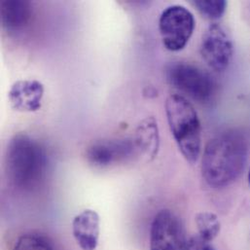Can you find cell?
<instances>
[{
    "label": "cell",
    "instance_id": "obj_3",
    "mask_svg": "<svg viewBox=\"0 0 250 250\" xmlns=\"http://www.w3.org/2000/svg\"><path fill=\"white\" fill-rule=\"evenodd\" d=\"M171 134L185 160L194 165L202 150V126L193 104L181 95H170L165 104Z\"/></svg>",
    "mask_w": 250,
    "mask_h": 250
},
{
    "label": "cell",
    "instance_id": "obj_2",
    "mask_svg": "<svg viewBox=\"0 0 250 250\" xmlns=\"http://www.w3.org/2000/svg\"><path fill=\"white\" fill-rule=\"evenodd\" d=\"M48 166L46 151L25 132L15 134L8 143L5 167L9 182L20 191H31L44 178Z\"/></svg>",
    "mask_w": 250,
    "mask_h": 250
},
{
    "label": "cell",
    "instance_id": "obj_4",
    "mask_svg": "<svg viewBox=\"0 0 250 250\" xmlns=\"http://www.w3.org/2000/svg\"><path fill=\"white\" fill-rule=\"evenodd\" d=\"M166 76L172 87L201 104L210 102L215 95L216 84L211 75L193 63L171 62L167 66Z\"/></svg>",
    "mask_w": 250,
    "mask_h": 250
},
{
    "label": "cell",
    "instance_id": "obj_1",
    "mask_svg": "<svg viewBox=\"0 0 250 250\" xmlns=\"http://www.w3.org/2000/svg\"><path fill=\"white\" fill-rule=\"evenodd\" d=\"M249 158L246 138L235 131L221 133L206 145L202 159V175L206 183L222 189L236 182L244 172Z\"/></svg>",
    "mask_w": 250,
    "mask_h": 250
},
{
    "label": "cell",
    "instance_id": "obj_7",
    "mask_svg": "<svg viewBox=\"0 0 250 250\" xmlns=\"http://www.w3.org/2000/svg\"><path fill=\"white\" fill-rule=\"evenodd\" d=\"M200 53L207 64L217 72L225 71L234 56V45L224 27L211 23L203 35Z\"/></svg>",
    "mask_w": 250,
    "mask_h": 250
},
{
    "label": "cell",
    "instance_id": "obj_9",
    "mask_svg": "<svg viewBox=\"0 0 250 250\" xmlns=\"http://www.w3.org/2000/svg\"><path fill=\"white\" fill-rule=\"evenodd\" d=\"M9 102L17 111L35 112L41 108L44 86L37 80H19L9 91Z\"/></svg>",
    "mask_w": 250,
    "mask_h": 250
},
{
    "label": "cell",
    "instance_id": "obj_13",
    "mask_svg": "<svg viewBox=\"0 0 250 250\" xmlns=\"http://www.w3.org/2000/svg\"><path fill=\"white\" fill-rule=\"evenodd\" d=\"M195 223L198 229V236L208 243H212L221 232V222L213 212H199L195 217Z\"/></svg>",
    "mask_w": 250,
    "mask_h": 250
},
{
    "label": "cell",
    "instance_id": "obj_16",
    "mask_svg": "<svg viewBox=\"0 0 250 250\" xmlns=\"http://www.w3.org/2000/svg\"><path fill=\"white\" fill-rule=\"evenodd\" d=\"M189 250H216L211 243L202 240L199 236L189 239Z\"/></svg>",
    "mask_w": 250,
    "mask_h": 250
},
{
    "label": "cell",
    "instance_id": "obj_6",
    "mask_svg": "<svg viewBox=\"0 0 250 250\" xmlns=\"http://www.w3.org/2000/svg\"><path fill=\"white\" fill-rule=\"evenodd\" d=\"M150 250H189V239L180 218L169 209L159 211L150 229Z\"/></svg>",
    "mask_w": 250,
    "mask_h": 250
},
{
    "label": "cell",
    "instance_id": "obj_12",
    "mask_svg": "<svg viewBox=\"0 0 250 250\" xmlns=\"http://www.w3.org/2000/svg\"><path fill=\"white\" fill-rule=\"evenodd\" d=\"M133 141L139 151L148 161H153L160 149V131L154 117L145 118L136 127Z\"/></svg>",
    "mask_w": 250,
    "mask_h": 250
},
{
    "label": "cell",
    "instance_id": "obj_11",
    "mask_svg": "<svg viewBox=\"0 0 250 250\" xmlns=\"http://www.w3.org/2000/svg\"><path fill=\"white\" fill-rule=\"evenodd\" d=\"M0 9L2 26L9 32L22 30L32 17V5L28 1H2Z\"/></svg>",
    "mask_w": 250,
    "mask_h": 250
},
{
    "label": "cell",
    "instance_id": "obj_17",
    "mask_svg": "<svg viewBox=\"0 0 250 250\" xmlns=\"http://www.w3.org/2000/svg\"><path fill=\"white\" fill-rule=\"evenodd\" d=\"M249 184H250V172H249Z\"/></svg>",
    "mask_w": 250,
    "mask_h": 250
},
{
    "label": "cell",
    "instance_id": "obj_5",
    "mask_svg": "<svg viewBox=\"0 0 250 250\" xmlns=\"http://www.w3.org/2000/svg\"><path fill=\"white\" fill-rule=\"evenodd\" d=\"M194 15L185 7L173 5L167 7L161 15L159 29L166 49L177 52L187 45L195 30Z\"/></svg>",
    "mask_w": 250,
    "mask_h": 250
},
{
    "label": "cell",
    "instance_id": "obj_14",
    "mask_svg": "<svg viewBox=\"0 0 250 250\" xmlns=\"http://www.w3.org/2000/svg\"><path fill=\"white\" fill-rule=\"evenodd\" d=\"M13 250H54V248L44 235L39 233H26L18 238Z\"/></svg>",
    "mask_w": 250,
    "mask_h": 250
},
{
    "label": "cell",
    "instance_id": "obj_15",
    "mask_svg": "<svg viewBox=\"0 0 250 250\" xmlns=\"http://www.w3.org/2000/svg\"><path fill=\"white\" fill-rule=\"evenodd\" d=\"M194 5L207 19L218 20L225 14L228 3L225 0H197Z\"/></svg>",
    "mask_w": 250,
    "mask_h": 250
},
{
    "label": "cell",
    "instance_id": "obj_8",
    "mask_svg": "<svg viewBox=\"0 0 250 250\" xmlns=\"http://www.w3.org/2000/svg\"><path fill=\"white\" fill-rule=\"evenodd\" d=\"M136 151L133 138L102 139L88 147L86 159L96 168H106L124 163L130 159Z\"/></svg>",
    "mask_w": 250,
    "mask_h": 250
},
{
    "label": "cell",
    "instance_id": "obj_10",
    "mask_svg": "<svg viewBox=\"0 0 250 250\" xmlns=\"http://www.w3.org/2000/svg\"><path fill=\"white\" fill-rule=\"evenodd\" d=\"M72 234L82 250H96L101 234V218L97 211L85 209L72 221Z\"/></svg>",
    "mask_w": 250,
    "mask_h": 250
}]
</instances>
